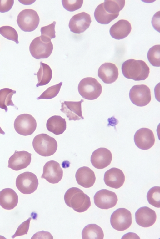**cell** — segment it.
Segmentation results:
<instances>
[{"instance_id": "7", "label": "cell", "mask_w": 160, "mask_h": 239, "mask_svg": "<svg viewBox=\"0 0 160 239\" xmlns=\"http://www.w3.org/2000/svg\"><path fill=\"white\" fill-rule=\"evenodd\" d=\"M16 185L21 192L25 194H29L36 190L38 185V181L34 173L25 172L18 176L16 179Z\"/></svg>"}, {"instance_id": "29", "label": "cell", "mask_w": 160, "mask_h": 239, "mask_svg": "<svg viewBox=\"0 0 160 239\" xmlns=\"http://www.w3.org/2000/svg\"><path fill=\"white\" fill-rule=\"evenodd\" d=\"M125 0H105L103 3V7L105 11L111 14L119 13V12L124 8Z\"/></svg>"}, {"instance_id": "39", "label": "cell", "mask_w": 160, "mask_h": 239, "mask_svg": "<svg viewBox=\"0 0 160 239\" xmlns=\"http://www.w3.org/2000/svg\"><path fill=\"white\" fill-rule=\"evenodd\" d=\"M0 134H2V135H4L5 134V132L4 131L2 130V128L0 126Z\"/></svg>"}, {"instance_id": "36", "label": "cell", "mask_w": 160, "mask_h": 239, "mask_svg": "<svg viewBox=\"0 0 160 239\" xmlns=\"http://www.w3.org/2000/svg\"><path fill=\"white\" fill-rule=\"evenodd\" d=\"M31 220V218L29 217L28 220L21 224L18 227L15 233L12 236V238L13 239L16 236L27 234Z\"/></svg>"}, {"instance_id": "13", "label": "cell", "mask_w": 160, "mask_h": 239, "mask_svg": "<svg viewBox=\"0 0 160 239\" xmlns=\"http://www.w3.org/2000/svg\"><path fill=\"white\" fill-rule=\"evenodd\" d=\"M91 22L90 15L83 12L73 16L70 20L68 26L71 32L80 34L89 28Z\"/></svg>"}, {"instance_id": "30", "label": "cell", "mask_w": 160, "mask_h": 239, "mask_svg": "<svg viewBox=\"0 0 160 239\" xmlns=\"http://www.w3.org/2000/svg\"><path fill=\"white\" fill-rule=\"evenodd\" d=\"M149 62L153 66H160V45H156L151 48L147 53Z\"/></svg>"}, {"instance_id": "19", "label": "cell", "mask_w": 160, "mask_h": 239, "mask_svg": "<svg viewBox=\"0 0 160 239\" xmlns=\"http://www.w3.org/2000/svg\"><path fill=\"white\" fill-rule=\"evenodd\" d=\"M125 180V176L120 169L112 168L107 171L104 176V181L106 185L115 189L122 186Z\"/></svg>"}, {"instance_id": "6", "label": "cell", "mask_w": 160, "mask_h": 239, "mask_svg": "<svg viewBox=\"0 0 160 239\" xmlns=\"http://www.w3.org/2000/svg\"><path fill=\"white\" fill-rule=\"evenodd\" d=\"M40 21L39 16L36 11L32 9H25L20 12L17 22L20 29L25 32L34 30Z\"/></svg>"}, {"instance_id": "3", "label": "cell", "mask_w": 160, "mask_h": 239, "mask_svg": "<svg viewBox=\"0 0 160 239\" xmlns=\"http://www.w3.org/2000/svg\"><path fill=\"white\" fill-rule=\"evenodd\" d=\"M32 143L35 151L40 155L44 157L54 154L58 148L56 140L46 134L42 133L36 136Z\"/></svg>"}, {"instance_id": "14", "label": "cell", "mask_w": 160, "mask_h": 239, "mask_svg": "<svg viewBox=\"0 0 160 239\" xmlns=\"http://www.w3.org/2000/svg\"><path fill=\"white\" fill-rule=\"evenodd\" d=\"M134 140L136 146L142 150H147L151 148L155 141L152 131L146 128H141L136 132Z\"/></svg>"}, {"instance_id": "18", "label": "cell", "mask_w": 160, "mask_h": 239, "mask_svg": "<svg viewBox=\"0 0 160 239\" xmlns=\"http://www.w3.org/2000/svg\"><path fill=\"white\" fill-rule=\"evenodd\" d=\"M83 101V99L77 102L65 101L61 103L60 110L66 114L69 121L83 120L84 118L82 114L81 104Z\"/></svg>"}, {"instance_id": "32", "label": "cell", "mask_w": 160, "mask_h": 239, "mask_svg": "<svg viewBox=\"0 0 160 239\" xmlns=\"http://www.w3.org/2000/svg\"><path fill=\"white\" fill-rule=\"evenodd\" d=\"M0 34L8 39L11 40L18 44V35L16 30L9 26H3L0 28Z\"/></svg>"}, {"instance_id": "11", "label": "cell", "mask_w": 160, "mask_h": 239, "mask_svg": "<svg viewBox=\"0 0 160 239\" xmlns=\"http://www.w3.org/2000/svg\"><path fill=\"white\" fill-rule=\"evenodd\" d=\"M96 206L102 209H108L114 207L118 199L116 193L107 189H102L97 192L94 196Z\"/></svg>"}, {"instance_id": "10", "label": "cell", "mask_w": 160, "mask_h": 239, "mask_svg": "<svg viewBox=\"0 0 160 239\" xmlns=\"http://www.w3.org/2000/svg\"><path fill=\"white\" fill-rule=\"evenodd\" d=\"M129 96L132 103L139 107L147 105L151 99L150 89L145 84L133 86L130 90Z\"/></svg>"}, {"instance_id": "24", "label": "cell", "mask_w": 160, "mask_h": 239, "mask_svg": "<svg viewBox=\"0 0 160 239\" xmlns=\"http://www.w3.org/2000/svg\"><path fill=\"white\" fill-rule=\"evenodd\" d=\"M46 125L48 131L56 135L62 134L67 126L65 119L59 115H54L49 118Z\"/></svg>"}, {"instance_id": "1", "label": "cell", "mask_w": 160, "mask_h": 239, "mask_svg": "<svg viewBox=\"0 0 160 239\" xmlns=\"http://www.w3.org/2000/svg\"><path fill=\"white\" fill-rule=\"evenodd\" d=\"M122 71L126 78L135 81L144 80L148 76L150 69L142 60L129 59L122 64Z\"/></svg>"}, {"instance_id": "16", "label": "cell", "mask_w": 160, "mask_h": 239, "mask_svg": "<svg viewBox=\"0 0 160 239\" xmlns=\"http://www.w3.org/2000/svg\"><path fill=\"white\" fill-rule=\"evenodd\" d=\"M31 155L27 151L15 150L9 159L8 167L15 171L26 168L31 162Z\"/></svg>"}, {"instance_id": "4", "label": "cell", "mask_w": 160, "mask_h": 239, "mask_svg": "<svg viewBox=\"0 0 160 239\" xmlns=\"http://www.w3.org/2000/svg\"><path fill=\"white\" fill-rule=\"evenodd\" d=\"M78 90L83 98L93 100L100 96L102 88L101 84L96 79L88 77L80 81L78 85Z\"/></svg>"}, {"instance_id": "12", "label": "cell", "mask_w": 160, "mask_h": 239, "mask_svg": "<svg viewBox=\"0 0 160 239\" xmlns=\"http://www.w3.org/2000/svg\"><path fill=\"white\" fill-rule=\"evenodd\" d=\"M63 171L58 162L53 160L47 162L43 168L41 178L52 184L58 183L62 179Z\"/></svg>"}, {"instance_id": "33", "label": "cell", "mask_w": 160, "mask_h": 239, "mask_svg": "<svg viewBox=\"0 0 160 239\" xmlns=\"http://www.w3.org/2000/svg\"><path fill=\"white\" fill-rule=\"evenodd\" d=\"M62 84V82H61L58 84L49 87L37 98V99H49L54 98L59 92Z\"/></svg>"}, {"instance_id": "9", "label": "cell", "mask_w": 160, "mask_h": 239, "mask_svg": "<svg viewBox=\"0 0 160 239\" xmlns=\"http://www.w3.org/2000/svg\"><path fill=\"white\" fill-rule=\"evenodd\" d=\"M14 126L18 134L24 136L32 134L36 130L37 122L32 115L24 114L18 116L15 120Z\"/></svg>"}, {"instance_id": "37", "label": "cell", "mask_w": 160, "mask_h": 239, "mask_svg": "<svg viewBox=\"0 0 160 239\" xmlns=\"http://www.w3.org/2000/svg\"><path fill=\"white\" fill-rule=\"evenodd\" d=\"M14 3L13 0H0V12L4 13L9 11Z\"/></svg>"}, {"instance_id": "31", "label": "cell", "mask_w": 160, "mask_h": 239, "mask_svg": "<svg viewBox=\"0 0 160 239\" xmlns=\"http://www.w3.org/2000/svg\"><path fill=\"white\" fill-rule=\"evenodd\" d=\"M149 204L157 208L160 207V187L155 186L150 188L147 196Z\"/></svg>"}, {"instance_id": "17", "label": "cell", "mask_w": 160, "mask_h": 239, "mask_svg": "<svg viewBox=\"0 0 160 239\" xmlns=\"http://www.w3.org/2000/svg\"><path fill=\"white\" fill-rule=\"evenodd\" d=\"M137 223L143 227L152 226L156 221L157 215L154 211L147 206L139 208L135 213Z\"/></svg>"}, {"instance_id": "23", "label": "cell", "mask_w": 160, "mask_h": 239, "mask_svg": "<svg viewBox=\"0 0 160 239\" xmlns=\"http://www.w3.org/2000/svg\"><path fill=\"white\" fill-rule=\"evenodd\" d=\"M18 199L17 194L11 188H5L0 191V205L4 209H13L17 206Z\"/></svg>"}, {"instance_id": "35", "label": "cell", "mask_w": 160, "mask_h": 239, "mask_svg": "<svg viewBox=\"0 0 160 239\" xmlns=\"http://www.w3.org/2000/svg\"><path fill=\"white\" fill-rule=\"evenodd\" d=\"M56 22L53 23L48 25L42 27L40 31L41 36L51 40L56 37L55 27Z\"/></svg>"}, {"instance_id": "21", "label": "cell", "mask_w": 160, "mask_h": 239, "mask_svg": "<svg viewBox=\"0 0 160 239\" xmlns=\"http://www.w3.org/2000/svg\"><path fill=\"white\" fill-rule=\"evenodd\" d=\"M75 178L78 184L85 188L92 186L96 180L94 171L87 166L79 168L76 173Z\"/></svg>"}, {"instance_id": "27", "label": "cell", "mask_w": 160, "mask_h": 239, "mask_svg": "<svg viewBox=\"0 0 160 239\" xmlns=\"http://www.w3.org/2000/svg\"><path fill=\"white\" fill-rule=\"evenodd\" d=\"M94 15L96 21L98 23L102 24H107L117 18L119 13L114 14L108 13L104 10L102 3L96 7Z\"/></svg>"}, {"instance_id": "38", "label": "cell", "mask_w": 160, "mask_h": 239, "mask_svg": "<svg viewBox=\"0 0 160 239\" xmlns=\"http://www.w3.org/2000/svg\"><path fill=\"white\" fill-rule=\"evenodd\" d=\"M31 238L53 239V237L49 232L42 231L36 233Z\"/></svg>"}, {"instance_id": "8", "label": "cell", "mask_w": 160, "mask_h": 239, "mask_svg": "<svg viewBox=\"0 0 160 239\" xmlns=\"http://www.w3.org/2000/svg\"><path fill=\"white\" fill-rule=\"evenodd\" d=\"M110 221L113 228L118 231H124L128 228L132 223V214L125 208H119L112 214Z\"/></svg>"}, {"instance_id": "5", "label": "cell", "mask_w": 160, "mask_h": 239, "mask_svg": "<svg viewBox=\"0 0 160 239\" xmlns=\"http://www.w3.org/2000/svg\"><path fill=\"white\" fill-rule=\"evenodd\" d=\"M51 40L41 36L35 38L29 46L31 55L37 59L48 58L53 49V45Z\"/></svg>"}, {"instance_id": "20", "label": "cell", "mask_w": 160, "mask_h": 239, "mask_svg": "<svg viewBox=\"0 0 160 239\" xmlns=\"http://www.w3.org/2000/svg\"><path fill=\"white\" fill-rule=\"evenodd\" d=\"M118 68L115 64L111 63H105L98 69V76L106 84H112L115 82L118 78Z\"/></svg>"}, {"instance_id": "2", "label": "cell", "mask_w": 160, "mask_h": 239, "mask_svg": "<svg viewBox=\"0 0 160 239\" xmlns=\"http://www.w3.org/2000/svg\"><path fill=\"white\" fill-rule=\"evenodd\" d=\"M64 200L68 206L79 213L87 211L91 206L89 196L81 190L76 187L68 190L64 195Z\"/></svg>"}, {"instance_id": "26", "label": "cell", "mask_w": 160, "mask_h": 239, "mask_svg": "<svg viewBox=\"0 0 160 239\" xmlns=\"http://www.w3.org/2000/svg\"><path fill=\"white\" fill-rule=\"evenodd\" d=\"M83 239H103L104 233L102 228L95 224H91L86 226L82 232Z\"/></svg>"}, {"instance_id": "25", "label": "cell", "mask_w": 160, "mask_h": 239, "mask_svg": "<svg viewBox=\"0 0 160 239\" xmlns=\"http://www.w3.org/2000/svg\"><path fill=\"white\" fill-rule=\"evenodd\" d=\"M40 67L38 72L35 75H37L38 82L36 87L43 86L48 84L52 77V73L50 67L47 64L41 61Z\"/></svg>"}, {"instance_id": "22", "label": "cell", "mask_w": 160, "mask_h": 239, "mask_svg": "<svg viewBox=\"0 0 160 239\" xmlns=\"http://www.w3.org/2000/svg\"><path fill=\"white\" fill-rule=\"evenodd\" d=\"M132 29L131 23L124 19H121L110 28L109 33L111 36L117 40L123 39L127 37Z\"/></svg>"}, {"instance_id": "28", "label": "cell", "mask_w": 160, "mask_h": 239, "mask_svg": "<svg viewBox=\"0 0 160 239\" xmlns=\"http://www.w3.org/2000/svg\"><path fill=\"white\" fill-rule=\"evenodd\" d=\"M16 92V91L8 88L0 90V108L5 110L6 112L8 110L7 106H14L11 99Z\"/></svg>"}, {"instance_id": "34", "label": "cell", "mask_w": 160, "mask_h": 239, "mask_svg": "<svg viewBox=\"0 0 160 239\" xmlns=\"http://www.w3.org/2000/svg\"><path fill=\"white\" fill-rule=\"evenodd\" d=\"M83 0H62L63 8L69 12H73L80 9L82 6Z\"/></svg>"}, {"instance_id": "15", "label": "cell", "mask_w": 160, "mask_h": 239, "mask_svg": "<svg viewBox=\"0 0 160 239\" xmlns=\"http://www.w3.org/2000/svg\"><path fill=\"white\" fill-rule=\"evenodd\" d=\"M112 160L111 152L105 148H99L94 150L91 157V162L95 168L102 169L108 166Z\"/></svg>"}]
</instances>
